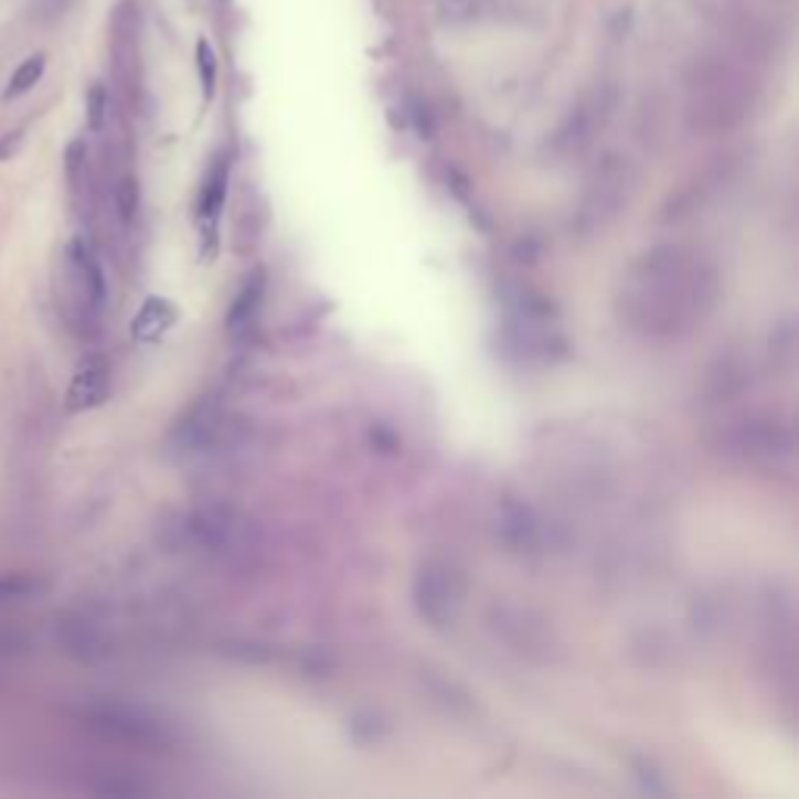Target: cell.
<instances>
[{
  "label": "cell",
  "mask_w": 799,
  "mask_h": 799,
  "mask_svg": "<svg viewBox=\"0 0 799 799\" xmlns=\"http://www.w3.org/2000/svg\"><path fill=\"white\" fill-rule=\"evenodd\" d=\"M172 326H175V307L166 297H150V300H145V307L138 309V316L131 319V338L138 344H153Z\"/></svg>",
  "instance_id": "9"
},
{
  "label": "cell",
  "mask_w": 799,
  "mask_h": 799,
  "mask_svg": "<svg viewBox=\"0 0 799 799\" xmlns=\"http://www.w3.org/2000/svg\"><path fill=\"white\" fill-rule=\"evenodd\" d=\"M109 394V363L104 356H85L75 365L73 382L66 387V409L70 413H88L97 409Z\"/></svg>",
  "instance_id": "7"
},
{
  "label": "cell",
  "mask_w": 799,
  "mask_h": 799,
  "mask_svg": "<svg viewBox=\"0 0 799 799\" xmlns=\"http://www.w3.org/2000/svg\"><path fill=\"white\" fill-rule=\"evenodd\" d=\"M85 727L94 734L107 737L113 744L141 746V749H163L175 741L169 722H163L157 712L135 703H116V700H97L78 712Z\"/></svg>",
  "instance_id": "4"
},
{
  "label": "cell",
  "mask_w": 799,
  "mask_h": 799,
  "mask_svg": "<svg viewBox=\"0 0 799 799\" xmlns=\"http://www.w3.org/2000/svg\"><path fill=\"white\" fill-rule=\"evenodd\" d=\"M753 104V78L725 54L700 56L688 75V113L703 131L734 128Z\"/></svg>",
  "instance_id": "2"
},
{
  "label": "cell",
  "mask_w": 799,
  "mask_h": 799,
  "mask_svg": "<svg viewBox=\"0 0 799 799\" xmlns=\"http://www.w3.org/2000/svg\"><path fill=\"white\" fill-rule=\"evenodd\" d=\"M85 116H88V128H92V131H100V128L107 126L109 94L100 82H94L92 88H88V97H85Z\"/></svg>",
  "instance_id": "15"
},
{
  "label": "cell",
  "mask_w": 799,
  "mask_h": 799,
  "mask_svg": "<svg viewBox=\"0 0 799 799\" xmlns=\"http://www.w3.org/2000/svg\"><path fill=\"white\" fill-rule=\"evenodd\" d=\"M38 590H41V582H35V578L0 572V603H22V599L35 597Z\"/></svg>",
  "instance_id": "14"
},
{
  "label": "cell",
  "mask_w": 799,
  "mask_h": 799,
  "mask_svg": "<svg viewBox=\"0 0 799 799\" xmlns=\"http://www.w3.org/2000/svg\"><path fill=\"white\" fill-rule=\"evenodd\" d=\"M75 0H29V19L38 25H54L73 10Z\"/></svg>",
  "instance_id": "16"
},
{
  "label": "cell",
  "mask_w": 799,
  "mask_h": 799,
  "mask_svg": "<svg viewBox=\"0 0 799 799\" xmlns=\"http://www.w3.org/2000/svg\"><path fill=\"white\" fill-rule=\"evenodd\" d=\"M66 269L73 273L75 288H78V300L88 312H100L107 303V278H104V266L94 254V247L85 237H73L66 247Z\"/></svg>",
  "instance_id": "6"
},
{
  "label": "cell",
  "mask_w": 799,
  "mask_h": 799,
  "mask_svg": "<svg viewBox=\"0 0 799 799\" xmlns=\"http://www.w3.org/2000/svg\"><path fill=\"white\" fill-rule=\"evenodd\" d=\"M198 70L200 75H203V92L210 97V94H213V85H216V56H213L210 41H200L198 44Z\"/></svg>",
  "instance_id": "18"
},
{
  "label": "cell",
  "mask_w": 799,
  "mask_h": 799,
  "mask_svg": "<svg viewBox=\"0 0 799 799\" xmlns=\"http://www.w3.org/2000/svg\"><path fill=\"white\" fill-rule=\"evenodd\" d=\"M225 182H228L225 163L219 160V163L213 166V172H210L206 184H203V194H200V216L206 222V228H216L222 203H225Z\"/></svg>",
  "instance_id": "11"
},
{
  "label": "cell",
  "mask_w": 799,
  "mask_h": 799,
  "mask_svg": "<svg viewBox=\"0 0 799 799\" xmlns=\"http://www.w3.org/2000/svg\"><path fill=\"white\" fill-rule=\"evenodd\" d=\"M116 206H119V219L131 225L138 216V184H135V179H122L119 191H116Z\"/></svg>",
  "instance_id": "17"
},
{
  "label": "cell",
  "mask_w": 799,
  "mask_h": 799,
  "mask_svg": "<svg viewBox=\"0 0 799 799\" xmlns=\"http://www.w3.org/2000/svg\"><path fill=\"white\" fill-rule=\"evenodd\" d=\"M428 7H432L444 22L459 25V22H472L478 13H484L488 0H428Z\"/></svg>",
  "instance_id": "12"
},
{
  "label": "cell",
  "mask_w": 799,
  "mask_h": 799,
  "mask_svg": "<svg viewBox=\"0 0 799 799\" xmlns=\"http://www.w3.org/2000/svg\"><path fill=\"white\" fill-rule=\"evenodd\" d=\"M715 269L684 247H656L628 269L618 291L621 322L643 338H678L715 303Z\"/></svg>",
  "instance_id": "1"
},
{
  "label": "cell",
  "mask_w": 799,
  "mask_h": 799,
  "mask_svg": "<svg viewBox=\"0 0 799 799\" xmlns=\"http://www.w3.org/2000/svg\"><path fill=\"white\" fill-rule=\"evenodd\" d=\"M44 63H47L44 54L29 56V60L19 66L17 73H13V78H10V85H7V97L13 100V97H22L25 92H32L38 82H41V75H44Z\"/></svg>",
  "instance_id": "13"
},
{
  "label": "cell",
  "mask_w": 799,
  "mask_h": 799,
  "mask_svg": "<svg viewBox=\"0 0 799 799\" xmlns=\"http://www.w3.org/2000/svg\"><path fill=\"white\" fill-rule=\"evenodd\" d=\"M19 138H22V128H19V131H10V135H3V141H0V160H7L10 153H17Z\"/></svg>",
  "instance_id": "19"
},
{
  "label": "cell",
  "mask_w": 799,
  "mask_h": 799,
  "mask_svg": "<svg viewBox=\"0 0 799 799\" xmlns=\"http://www.w3.org/2000/svg\"><path fill=\"white\" fill-rule=\"evenodd\" d=\"M413 597H416L418 616L432 621L435 628H447V625H454L462 609L466 578L456 565L444 563V560H428L418 565Z\"/></svg>",
  "instance_id": "5"
},
{
  "label": "cell",
  "mask_w": 799,
  "mask_h": 799,
  "mask_svg": "<svg viewBox=\"0 0 799 799\" xmlns=\"http://www.w3.org/2000/svg\"><path fill=\"white\" fill-rule=\"evenodd\" d=\"M734 447L746 459L775 462V459H787L793 454V437H790V428H784L778 422H746L734 437Z\"/></svg>",
  "instance_id": "8"
},
{
  "label": "cell",
  "mask_w": 799,
  "mask_h": 799,
  "mask_svg": "<svg viewBox=\"0 0 799 799\" xmlns=\"http://www.w3.org/2000/svg\"><path fill=\"white\" fill-rule=\"evenodd\" d=\"M184 534L194 550L216 563H251L259 553V531L237 509L210 507L198 509L184 519Z\"/></svg>",
  "instance_id": "3"
},
{
  "label": "cell",
  "mask_w": 799,
  "mask_h": 799,
  "mask_svg": "<svg viewBox=\"0 0 799 799\" xmlns=\"http://www.w3.org/2000/svg\"><path fill=\"white\" fill-rule=\"evenodd\" d=\"M263 288H266V278H263V273H254L251 275V281H247V285L241 288V294H237L235 307L228 312V328H232L235 334L254 322L259 300H263Z\"/></svg>",
  "instance_id": "10"
}]
</instances>
